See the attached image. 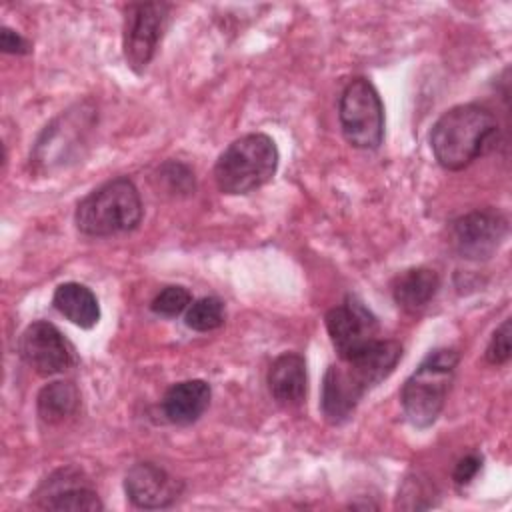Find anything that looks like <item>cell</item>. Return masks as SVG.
Masks as SVG:
<instances>
[{"label":"cell","mask_w":512,"mask_h":512,"mask_svg":"<svg viewBox=\"0 0 512 512\" xmlns=\"http://www.w3.org/2000/svg\"><path fill=\"white\" fill-rule=\"evenodd\" d=\"M438 286H440V278L434 270L424 266L408 268L396 276L392 284V296L400 308L414 312L424 308L434 298V294L438 292Z\"/></svg>","instance_id":"cell-17"},{"label":"cell","mask_w":512,"mask_h":512,"mask_svg":"<svg viewBox=\"0 0 512 512\" xmlns=\"http://www.w3.org/2000/svg\"><path fill=\"white\" fill-rule=\"evenodd\" d=\"M480 466H482V458H480L478 454H468V456H464L462 460H458V464H456V468H454V474H452L454 482H456L458 486L470 484V482L476 478Z\"/></svg>","instance_id":"cell-22"},{"label":"cell","mask_w":512,"mask_h":512,"mask_svg":"<svg viewBox=\"0 0 512 512\" xmlns=\"http://www.w3.org/2000/svg\"><path fill=\"white\" fill-rule=\"evenodd\" d=\"M18 352L20 358L42 376L62 374L76 362L72 344L54 324L44 320L26 326L18 340Z\"/></svg>","instance_id":"cell-9"},{"label":"cell","mask_w":512,"mask_h":512,"mask_svg":"<svg viewBox=\"0 0 512 512\" xmlns=\"http://www.w3.org/2000/svg\"><path fill=\"white\" fill-rule=\"evenodd\" d=\"M170 6L166 2H136L126 8L122 48L126 64L136 72H144L152 60L158 42L168 24Z\"/></svg>","instance_id":"cell-6"},{"label":"cell","mask_w":512,"mask_h":512,"mask_svg":"<svg viewBox=\"0 0 512 512\" xmlns=\"http://www.w3.org/2000/svg\"><path fill=\"white\" fill-rule=\"evenodd\" d=\"M0 48L6 54H26V52H30V42L26 38H22L18 32L4 26L0 30Z\"/></svg>","instance_id":"cell-23"},{"label":"cell","mask_w":512,"mask_h":512,"mask_svg":"<svg viewBox=\"0 0 512 512\" xmlns=\"http://www.w3.org/2000/svg\"><path fill=\"white\" fill-rule=\"evenodd\" d=\"M190 302H192V296L184 286H166L154 296L150 308L158 316L174 318L182 314L190 306Z\"/></svg>","instance_id":"cell-20"},{"label":"cell","mask_w":512,"mask_h":512,"mask_svg":"<svg viewBox=\"0 0 512 512\" xmlns=\"http://www.w3.org/2000/svg\"><path fill=\"white\" fill-rule=\"evenodd\" d=\"M496 134L498 122L486 106L460 104L434 122L430 148L442 168L462 170L494 146Z\"/></svg>","instance_id":"cell-1"},{"label":"cell","mask_w":512,"mask_h":512,"mask_svg":"<svg viewBox=\"0 0 512 512\" xmlns=\"http://www.w3.org/2000/svg\"><path fill=\"white\" fill-rule=\"evenodd\" d=\"M278 168V148L262 132L234 140L216 160L214 180L224 194H248L272 180Z\"/></svg>","instance_id":"cell-3"},{"label":"cell","mask_w":512,"mask_h":512,"mask_svg":"<svg viewBox=\"0 0 512 512\" xmlns=\"http://www.w3.org/2000/svg\"><path fill=\"white\" fill-rule=\"evenodd\" d=\"M224 304L216 296H206L188 306L186 312V326L196 332H210L222 326L224 322Z\"/></svg>","instance_id":"cell-19"},{"label":"cell","mask_w":512,"mask_h":512,"mask_svg":"<svg viewBox=\"0 0 512 512\" xmlns=\"http://www.w3.org/2000/svg\"><path fill=\"white\" fill-rule=\"evenodd\" d=\"M456 366L458 352L454 348H438L408 376L400 400L404 416L412 426L428 428L436 422L444 408Z\"/></svg>","instance_id":"cell-4"},{"label":"cell","mask_w":512,"mask_h":512,"mask_svg":"<svg viewBox=\"0 0 512 512\" xmlns=\"http://www.w3.org/2000/svg\"><path fill=\"white\" fill-rule=\"evenodd\" d=\"M80 406V392L72 382H50L46 384L36 398V410L42 422L60 424L66 418L74 416Z\"/></svg>","instance_id":"cell-18"},{"label":"cell","mask_w":512,"mask_h":512,"mask_svg":"<svg viewBox=\"0 0 512 512\" xmlns=\"http://www.w3.org/2000/svg\"><path fill=\"white\" fill-rule=\"evenodd\" d=\"M338 118L346 142L354 148L374 150L384 138V106L366 78H354L340 96Z\"/></svg>","instance_id":"cell-5"},{"label":"cell","mask_w":512,"mask_h":512,"mask_svg":"<svg viewBox=\"0 0 512 512\" xmlns=\"http://www.w3.org/2000/svg\"><path fill=\"white\" fill-rule=\"evenodd\" d=\"M326 328L340 360L360 354L378 340L376 316L356 296L328 310Z\"/></svg>","instance_id":"cell-8"},{"label":"cell","mask_w":512,"mask_h":512,"mask_svg":"<svg viewBox=\"0 0 512 512\" xmlns=\"http://www.w3.org/2000/svg\"><path fill=\"white\" fill-rule=\"evenodd\" d=\"M508 234V220L502 212L484 208L472 210L450 224L448 240L454 252L466 260L490 258Z\"/></svg>","instance_id":"cell-7"},{"label":"cell","mask_w":512,"mask_h":512,"mask_svg":"<svg viewBox=\"0 0 512 512\" xmlns=\"http://www.w3.org/2000/svg\"><path fill=\"white\" fill-rule=\"evenodd\" d=\"M74 220L86 236L102 238L130 232L142 220L138 188L128 178L108 180L78 204Z\"/></svg>","instance_id":"cell-2"},{"label":"cell","mask_w":512,"mask_h":512,"mask_svg":"<svg viewBox=\"0 0 512 512\" xmlns=\"http://www.w3.org/2000/svg\"><path fill=\"white\" fill-rule=\"evenodd\" d=\"M306 362L296 352L280 354L268 370V388L276 402L298 406L306 398Z\"/></svg>","instance_id":"cell-13"},{"label":"cell","mask_w":512,"mask_h":512,"mask_svg":"<svg viewBox=\"0 0 512 512\" xmlns=\"http://www.w3.org/2000/svg\"><path fill=\"white\" fill-rule=\"evenodd\" d=\"M510 358V320H504L492 334L486 348V360L490 364H504Z\"/></svg>","instance_id":"cell-21"},{"label":"cell","mask_w":512,"mask_h":512,"mask_svg":"<svg viewBox=\"0 0 512 512\" xmlns=\"http://www.w3.org/2000/svg\"><path fill=\"white\" fill-rule=\"evenodd\" d=\"M124 490L134 506L154 510L176 502L182 482L154 462H138L126 472Z\"/></svg>","instance_id":"cell-10"},{"label":"cell","mask_w":512,"mask_h":512,"mask_svg":"<svg viewBox=\"0 0 512 512\" xmlns=\"http://www.w3.org/2000/svg\"><path fill=\"white\" fill-rule=\"evenodd\" d=\"M54 308L80 328H92L100 320V306L94 292L78 282L60 284L52 296Z\"/></svg>","instance_id":"cell-16"},{"label":"cell","mask_w":512,"mask_h":512,"mask_svg":"<svg viewBox=\"0 0 512 512\" xmlns=\"http://www.w3.org/2000/svg\"><path fill=\"white\" fill-rule=\"evenodd\" d=\"M364 394L350 382L342 364H332L322 382V414L330 424L348 420Z\"/></svg>","instance_id":"cell-15"},{"label":"cell","mask_w":512,"mask_h":512,"mask_svg":"<svg viewBox=\"0 0 512 512\" xmlns=\"http://www.w3.org/2000/svg\"><path fill=\"white\" fill-rule=\"evenodd\" d=\"M34 496L38 506L46 510L98 512L104 508L96 490L82 482L78 474H72L68 470L50 476Z\"/></svg>","instance_id":"cell-11"},{"label":"cell","mask_w":512,"mask_h":512,"mask_svg":"<svg viewBox=\"0 0 512 512\" xmlns=\"http://www.w3.org/2000/svg\"><path fill=\"white\" fill-rule=\"evenodd\" d=\"M92 112L94 110H84V106L78 104L76 108H72L66 114H62L60 118H56L50 126H46V130L42 132V136L36 142V150H34L36 164L50 168L52 164L66 162L68 152H66L64 142H72L76 148H80L78 140L82 142V134H84L82 126L94 122Z\"/></svg>","instance_id":"cell-12"},{"label":"cell","mask_w":512,"mask_h":512,"mask_svg":"<svg viewBox=\"0 0 512 512\" xmlns=\"http://www.w3.org/2000/svg\"><path fill=\"white\" fill-rule=\"evenodd\" d=\"M210 394V386L204 380L178 382L164 394L162 412L172 424H192L206 412Z\"/></svg>","instance_id":"cell-14"}]
</instances>
